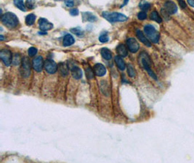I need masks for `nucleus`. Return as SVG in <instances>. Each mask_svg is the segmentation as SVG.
<instances>
[{"label": "nucleus", "instance_id": "nucleus-1", "mask_svg": "<svg viewBox=\"0 0 194 163\" xmlns=\"http://www.w3.org/2000/svg\"><path fill=\"white\" fill-rule=\"evenodd\" d=\"M1 20H2L3 25H5L7 28H10V29L16 28L19 24L18 17L14 13L10 12H6L4 15H2L1 17Z\"/></svg>", "mask_w": 194, "mask_h": 163}, {"label": "nucleus", "instance_id": "nucleus-2", "mask_svg": "<svg viewBox=\"0 0 194 163\" xmlns=\"http://www.w3.org/2000/svg\"><path fill=\"white\" fill-rule=\"evenodd\" d=\"M139 62L141 63V65H142L143 68L148 72V73L149 74V76L151 78H153L155 80H157V76H156L155 73H154V71L152 70L151 68V61L150 59L149 56H148V54L145 52H143L141 55H139Z\"/></svg>", "mask_w": 194, "mask_h": 163}, {"label": "nucleus", "instance_id": "nucleus-3", "mask_svg": "<svg viewBox=\"0 0 194 163\" xmlns=\"http://www.w3.org/2000/svg\"><path fill=\"white\" fill-rule=\"evenodd\" d=\"M102 16L105 19L107 20L108 22L111 23L116 22H124V21L128 20V18L126 15L117 12H107V11H105V12H103V13H102Z\"/></svg>", "mask_w": 194, "mask_h": 163}, {"label": "nucleus", "instance_id": "nucleus-4", "mask_svg": "<svg viewBox=\"0 0 194 163\" xmlns=\"http://www.w3.org/2000/svg\"><path fill=\"white\" fill-rule=\"evenodd\" d=\"M144 33L153 43H158L160 39V34L154 26L152 25H146L144 27Z\"/></svg>", "mask_w": 194, "mask_h": 163}, {"label": "nucleus", "instance_id": "nucleus-5", "mask_svg": "<svg viewBox=\"0 0 194 163\" xmlns=\"http://www.w3.org/2000/svg\"><path fill=\"white\" fill-rule=\"evenodd\" d=\"M21 73L23 78H28L31 73V64L29 58L26 57L22 59V66L21 68Z\"/></svg>", "mask_w": 194, "mask_h": 163}, {"label": "nucleus", "instance_id": "nucleus-6", "mask_svg": "<svg viewBox=\"0 0 194 163\" xmlns=\"http://www.w3.org/2000/svg\"><path fill=\"white\" fill-rule=\"evenodd\" d=\"M0 58L4 62L5 66L8 67L11 65L12 62V52L8 49H2L0 52Z\"/></svg>", "mask_w": 194, "mask_h": 163}, {"label": "nucleus", "instance_id": "nucleus-7", "mask_svg": "<svg viewBox=\"0 0 194 163\" xmlns=\"http://www.w3.org/2000/svg\"><path fill=\"white\" fill-rule=\"evenodd\" d=\"M44 68H45V70L49 74H53V73H56L58 70L57 63L51 59H47L45 61Z\"/></svg>", "mask_w": 194, "mask_h": 163}, {"label": "nucleus", "instance_id": "nucleus-8", "mask_svg": "<svg viewBox=\"0 0 194 163\" xmlns=\"http://www.w3.org/2000/svg\"><path fill=\"white\" fill-rule=\"evenodd\" d=\"M127 46L128 49L132 53H135L140 49V44L134 38H129L127 40Z\"/></svg>", "mask_w": 194, "mask_h": 163}, {"label": "nucleus", "instance_id": "nucleus-9", "mask_svg": "<svg viewBox=\"0 0 194 163\" xmlns=\"http://www.w3.org/2000/svg\"><path fill=\"white\" fill-rule=\"evenodd\" d=\"M44 65H45V62H44L43 57L42 56H38L35 57L32 62V66H33L34 70L38 73L42 71Z\"/></svg>", "mask_w": 194, "mask_h": 163}, {"label": "nucleus", "instance_id": "nucleus-10", "mask_svg": "<svg viewBox=\"0 0 194 163\" xmlns=\"http://www.w3.org/2000/svg\"><path fill=\"white\" fill-rule=\"evenodd\" d=\"M164 10L169 15H173V14L176 13V12L178 11V7L175 2L170 1V0H168L164 3Z\"/></svg>", "mask_w": 194, "mask_h": 163}, {"label": "nucleus", "instance_id": "nucleus-11", "mask_svg": "<svg viewBox=\"0 0 194 163\" xmlns=\"http://www.w3.org/2000/svg\"><path fill=\"white\" fill-rule=\"evenodd\" d=\"M39 26L41 31L47 32V31H49L53 28V24L51 23L45 18H41L39 20Z\"/></svg>", "mask_w": 194, "mask_h": 163}, {"label": "nucleus", "instance_id": "nucleus-12", "mask_svg": "<svg viewBox=\"0 0 194 163\" xmlns=\"http://www.w3.org/2000/svg\"><path fill=\"white\" fill-rule=\"evenodd\" d=\"M93 71H94L95 76H99V77H102V76L106 75V68L103 64L97 63L95 65L94 68H93Z\"/></svg>", "mask_w": 194, "mask_h": 163}, {"label": "nucleus", "instance_id": "nucleus-13", "mask_svg": "<svg viewBox=\"0 0 194 163\" xmlns=\"http://www.w3.org/2000/svg\"><path fill=\"white\" fill-rule=\"evenodd\" d=\"M136 36H137V39H139L144 45H145V46H148V47H151V42H150V41H148V39L145 37L144 33L141 31V30L137 29V31H136Z\"/></svg>", "mask_w": 194, "mask_h": 163}, {"label": "nucleus", "instance_id": "nucleus-14", "mask_svg": "<svg viewBox=\"0 0 194 163\" xmlns=\"http://www.w3.org/2000/svg\"><path fill=\"white\" fill-rule=\"evenodd\" d=\"M82 19L84 21H87V22H91L94 23L97 20V18L96 15L90 12H84L82 13Z\"/></svg>", "mask_w": 194, "mask_h": 163}, {"label": "nucleus", "instance_id": "nucleus-15", "mask_svg": "<svg viewBox=\"0 0 194 163\" xmlns=\"http://www.w3.org/2000/svg\"><path fill=\"white\" fill-rule=\"evenodd\" d=\"M71 75L75 79L79 80L82 78V71L79 67L77 66H73L71 68Z\"/></svg>", "mask_w": 194, "mask_h": 163}, {"label": "nucleus", "instance_id": "nucleus-16", "mask_svg": "<svg viewBox=\"0 0 194 163\" xmlns=\"http://www.w3.org/2000/svg\"><path fill=\"white\" fill-rule=\"evenodd\" d=\"M58 70L59 73L62 76H66L69 74V67L66 63L63 62H60L58 64Z\"/></svg>", "mask_w": 194, "mask_h": 163}, {"label": "nucleus", "instance_id": "nucleus-17", "mask_svg": "<svg viewBox=\"0 0 194 163\" xmlns=\"http://www.w3.org/2000/svg\"><path fill=\"white\" fill-rule=\"evenodd\" d=\"M75 40L74 38L73 37V36L71 34H66V36L63 38V45L64 46H71L74 44Z\"/></svg>", "mask_w": 194, "mask_h": 163}, {"label": "nucleus", "instance_id": "nucleus-18", "mask_svg": "<svg viewBox=\"0 0 194 163\" xmlns=\"http://www.w3.org/2000/svg\"><path fill=\"white\" fill-rule=\"evenodd\" d=\"M117 51L118 52L119 55L122 57H125L128 55V50H127V46H125L124 44H119L117 47Z\"/></svg>", "mask_w": 194, "mask_h": 163}, {"label": "nucleus", "instance_id": "nucleus-19", "mask_svg": "<svg viewBox=\"0 0 194 163\" xmlns=\"http://www.w3.org/2000/svg\"><path fill=\"white\" fill-rule=\"evenodd\" d=\"M115 62L117 64V67L121 70H124L126 68V64L124 62V59H122V57L116 56L115 57Z\"/></svg>", "mask_w": 194, "mask_h": 163}, {"label": "nucleus", "instance_id": "nucleus-20", "mask_svg": "<svg viewBox=\"0 0 194 163\" xmlns=\"http://www.w3.org/2000/svg\"><path fill=\"white\" fill-rule=\"evenodd\" d=\"M100 53H101L103 58H104L106 60H110V59H112V54L107 48H103L100 51Z\"/></svg>", "mask_w": 194, "mask_h": 163}, {"label": "nucleus", "instance_id": "nucleus-21", "mask_svg": "<svg viewBox=\"0 0 194 163\" xmlns=\"http://www.w3.org/2000/svg\"><path fill=\"white\" fill-rule=\"evenodd\" d=\"M35 20H36V15L34 14H29L25 18V23H26L27 25H29V26L34 25Z\"/></svg>", "mask_w": 194, "mask_h": 163}, {"label": "nucleus", "instance_id": "nucleus-22", "mask_svg": "<svg viewBox=\"0 0 194 163\" xmlns=\"http://www.w3.org/2000/svg\"><path fill=\"white\" fill-rule=\"evenodd\" d=\"M150 18H151V20L158 23H161L162 22V19H161V18L159 16L158 13L156 10L153 11L151 12V15H150Z\"/></svg>", "mask_w": 194, "mask_h": 163}, {"label": "nucleus", "instance_id": "nucleus-23", "mask_svg": "<svg viewBox=\"0 0 194 163\" xmlns=\"http://www.w3.org/2000/svg\"><path fill=\"white\" fill-rule=\"evenodd\" d=\"M14 4L16 6V8H18L21 10L23 11V12L26 11V8H25V5H24L23 0H14Z\"/></svg>", "mask_w": 194, "mask_h": 163}, {"label": "nucleus", "instance_id": "nucleus-24", "mask_svg": "<svg viewBox=\"0 0 194 163\" xmlns=\"http://www.w3.org/2000/svg\"><path fill=\"white\" fill-rule=\"evenodd\" d=\"M127 73H128V76L130 78H134L136 76V72L135 70H134V68L130 63H129L127 65Z\"/></svg>", "mask_w": 194, "mask_h": 163}, {"label": "nucleus", "instance_id": "nucleus-25", "mask_svg": "<svg viewBox=\"0 0 194 163\" xmlns=\"http://www.w3.org/2000/svg\"><path fill=\"white\" fill-rule=\"evenodd\" d=\"M151 7V4L148 3V2L145 1V0H143L141 1V3L139 4V8L142 10L143 11H147Z\"/></svg>", "mask_w": 194, "mask_h": 163}, {"label": "nucleus", "instance_id": "nucleus-26", "mask_svg": "<svg viewBox=\"0 0 194 163\" xmlns=\"http://www.w3.org/2000/svg\"><path fill=\"white\" fill-rule=\"evenodd\" d=\"M71 32L73 33V34H76V36L81 37L84 35V31H82L80 28H71L70 30Z\"/></svg>", "mask_w": 194, "mask_h": 163}, {"label": "nucleus", "instance_id": "nucleus-27", "mask_svg": "<svg viewBox=\"0 0 194 163\" xmlns=\"http://www.w3.org/2000/svg\"><path fill=\"white\" fill-rule=\"evenodd\" d=\"M21 62V58L19 54H15L14 57H12V64L14 65H20Z\"/></svg>", "mask_w": 194, "mask_h": 163}, {"label": "nucleus", "instance_id": "nucleus-28", "mask_svg": "<svg viewBox=\"0 0 194 163\" xmlns=\"http://www.w3.org/2000/svg\"><path fill=\"white\" fill-rule=\"evenodd\" d=\"M99 41H100L101 43H106L109 41V37L108 36V34L106 33H101L100 36H99Z\"/></svg>", "mask_w": 194, "mask_h": 163}, {"label": "nucleus", "instance_id": "nucleus-29", "mask_svg": "<svg viewBox=\"0 0 194 163\" xmlns=\"http://www.w3.org/2000/svg\"><path fill=\"white\" fill-rule=\"evenodd\" d=\"M26 7L29 9L32 10L35 8V0H27L26 1Z\"/></svg>", "mask_w": 194, "mask_h": 163}, {"label": "nucleus", "instance_id": "nucleus-30", "mask_svg": "<svg viewBox=\"0 0 194 163\" xmlns=\"http://www.w3.org/2000/svg\"><path fill=\"white\" fill-rule=\"evenodd\" d=\"M38 50L35 47H30L28 50V54H29V57H34L36 55Z\"/></svg>", "mask_w": 194, "mask_h": 163}, {"label": "nucleus", "instance_id": "nucleus-31", "mask_svg": "<svg viewBox=\"0 0 194 163\" xmlns=\"http://www.w3.org/2000/svg\"><path fill=\"white\" fill-rule=\"evenodd\" d=\"M137 18L141 20H144L147 18V13L145 11H141L137 14Z\"/></svg>", "mask_w": 194, "mask_h": 163}, {"label": "nucleus", "instance_id": "nucleus-32", "mask_svg": "<svg viewBox=\"0 0 194 163\" xmlns=\"http://www.w3.org/2000/svg\"><path fill=\"white\" fill-rule=\"evenodd\" d=\"M86 76L89 79H92L93 78V71L90 67H87V68L86 69Z\"/></svg>", "mask_w": 194, "mask_h": 163}, {"label": "nucleus", "instance_id": "nucleus-33", "mask_svg": "<svg viewBox=\"0 0 194 163\" xmlns=\"http://www.w3.org/2000/svg\"><path fill=\"white\" fill-rule=\"evenodd\" d=\"M69 12H70V15H72V16H77L79 13V10L76 9V8L71 9L70 11H69Z\"/></svg>", "mask_w": 194, "mask_h": 163}, {"label": "nucleus", "instance_id": "nucleus-34", "mask_svg": "<svg viewBox=\"0 0 194 163\" xmlns=\"http://www.w3.org/2000/svg\"><path fill=\"white\" fill-rule=\"evenodd\" d=\"M66 5L69 8H72L74 5V2L73 0H66Z\"/></svg>", "mask_w": 194, "mask_h": 163}, {"label": "nucleus", "instance_id": "nucleus-35", "mask_svg": "<svg viewBox=\"0 0 194 163\" xmlns=\"http://www.w3.org/2000/svg\"><path fill=\"white\" fill-rule=\"evenodd\" d=\"M178 3H179L180 6L181 7V8H182V9L185 8V7H186V5H185V2H184L183 0H178Z\"/></svg>", "mask_w": 194, "mask_h": 163}, {"label": "nucleus", "instance_id": "nucleus-36", "mask_svg": "<svg viewBox=\"0 0 194 163\" xmlns=\"http://www.w3.org/2000/svg\"><path fill=\"white\" fill-rule=\"evenodd\" d=\"M188 3L189 4V5H191V7L194 8V0H188Z\"/></svg>", "mask_w": 194, "mask_h": 163}, {"label": "nucleus", "instance_id": "nucleus-37", "mask_svg": "<svg viewBox=\"0 0 194 163\" xmlns=\"http://www.w3.org/2000/svg\"><path fill=\"white\" fill-rule=\"evenodd\" d=\"M128 2H129V0H124V3L122 4V5H121V7H120V8H123V7H124L126 5H127V3H128Z\"/></svg>", "mask_w": 194, "mask_h": 163}, {"label": "nucleus", "instance_id": "nucleus-38", "mask_svg": "<svg viewBox=\"0 0 194 163\" xmlns=\"http://www.w3.org/2000/svg\"><path fill=\"white\" fill-rule=\"evenodd\" d=\"M0 36H1V41H3L4 40V37L2 35H0Z\"/></svg>", "mask_w": 194, "mask_h": 163}, {"label": "nucleus", "instance_id": "nucleus-39", "mask_svg": "<svg viewBox=\"0 0 194 163\" xmlns=\"http://www.w3.org/2000/svg\"><path fill=\"white\" fill-rule=\"evenodd\" d=\"M55 1H62V0H55Z\"/></svg>", "mask_w": 194, "mask_h": 163}]
</instances>
